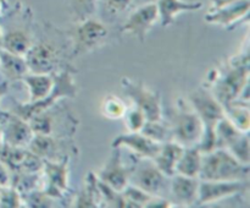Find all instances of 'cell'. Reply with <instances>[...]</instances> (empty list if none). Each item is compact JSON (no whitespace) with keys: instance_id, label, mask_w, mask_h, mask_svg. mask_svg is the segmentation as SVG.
I'll list each match as a JSON object with an SVG mask.
<instances>
[{"instance_id":"obj_33","label":"cell","mask_w":250,"mask_h":208,"mask_svg":"<svg viewBox=\"0 0 250 208\" xmlns=\"http://www.w3.org/2000/svg\"><path fill=\"white\" fill-rule=\"evenodd\" d=\"M20 193L14 187H1L0 191V207H20Z\"/></svg>"},{"instance_id":"obj_28","label":"cell","mask_w":250,"mask_h":208,"mask_svg":"<svg viewBox=\"0 0 250 208\" xmlns=\"http://www.w3.org/2000/svg\"><path fill=\"white\" fill-rule=\"evenodd\" d=\"M141 132L158 143H164V142L170 141L171 139V129L167 125L164 124L163 120H155V121L146 120Z\"/></svg>"},{"instance_id":"obj_31","label":"cell","mask_w":250,"mask_h":208,"mask_svg":"<svg viewBox=\"0 0 250 208\" xmlns=\"http://www.w3.org/2000/svg\"><path fill=\"white\" fill-rule=\"evenodd\" d=\"M122 193H124L126 200L129 202L131 207L137 208L146 207L148 203L150 202L151 198L154 197V196H150L149 193L144 192L143 190H141V188L137 187V186L129 185V184L124 188Z\"/></svg>"},{"instance_id":"obj_39","label":"cell","mask_w":250,"mask_h":208,"mask_svg":"<svg viewBox=\"0 0 250 208\" xmlns=\"http://www.w3.org/2000/svg\"><path fill=\"white\" fill-rule=\"evenodd\" d=\"M9 86H10V82L7 80L0 82V100H1V98L7 93V91H9Z\"/></svg>"},{"instance_id":"obj_36","label":"cell","mask_w":250,"mask_h":208,"mask_svg":"<svg viewBox=\"0 0 250 208\" xmlns=\"http://www.w3.org/2000/svg\"><path fill=\"white\" fill-rule=\"evenodd\" d=\"M27 200H28V205L31 207H50V206H53L50 203L51 197L45 191L44 192L37 190L31 191V192H28Z\"/></svg>"},{"instance_id":"obj_4","label":"cell","mask_w":250,"mask_h":208,"mask_svg":"<svg viewBox=\"0 0 250 208\" xmlns=\"http://www.w3.org/2000/svg\"><path fill=\"white\" fill-rule=\"evenodd\" d=\"M54 80H55V85H54L53 91L45 99L34 103H27V104L17 103L14 109H12V114H16L21 116L22 119L28 120L34 114L51 109V107L61 98L76 97L77 87H76L72 72L68 69H65L58 75H54Z\"/></svg>"},{"instance_id":"obj_18","label":"cell","mask_w":250,"mask_h":208,"mask_svg":"<svg viewBox=\"0 0 250 208\" xmlns=\"http://www.w3.org/2000/svg\"><path fill=\"white\" fill-rule=\"evenodd\" d=\"M199 179L175 174L171 176L170 193L172 202L176 205L189 207L197 205L198 190H199Z\"/></svg>"},{"instance_id":"obj_21","label":"cell","mask_w":250,"mask_h":208,"mask_svg":"<svg viewBox=\"0 0 250 208\" xmlns=\"http://www.w3.org/2000/svg\"><path fill=\"white\" fill-rule=\"evenodd\" d=\"M186 147L175 141H167L161 143V148L156 154L153 162L160 169L161 173L165 174L167 178H171L176 174V165L182 156Z\"/></svg>"},{"instance_id":"obj_35","label":"cell","mask_w":250,"mask_h":208,"mask_svg":"<svg viewBox=\"0 0 250 208\" xmlns=\"http://www.w3.org/2000/svg\"><path fill=\"white\" fill-rule=\"evenodd\" d=\"M127 126H128L129 131H141L142 127L144 126L146 121V117L144 113L142 112L139 108L134 107V109L129 110L127 113Z\"/></svg>"},{"instance_id":"obj_1","label":"cell","mask_w":250,"mask_h":208,"mask_svg":"<svg viewBox=\"0 0 250 208\" xmlns=\"http://www.w3.org/2000/svg\"><path fill=\"white\" fill-rule=\"evenodd\" d=\"M250 166L239 162L225 148H215L203 154L199 180L244 181L249 180Z\"/></svg>"},{"instance_id":"obj_13","label":"cell","mask_w":250,"mask_h":208,"mask_svg":"<svg viewBox=\"0 0 250 208\" xmlns=\"http://www.w3.org/2000/svg\"><path fill=\"white\" fill-rule=\"evenodd\" d=\"M112 148L126 147L133 152L139 158L154 159L161 148V143L153 141L141 131H131L129 134H122L115 137L111 143Z\"/></svg>"},{"instance_id":"obj_8","label":"cell","mask_w":250,"mask_h":208,"mask_svg":"<svg viewBox=\"0 0 250 208\" xmlns=\"http://www.w3.org/2000/svg\"><path fill=\"white\" fill-rule=\"evenodd\" d=\"M171 139L183 147L198 146L204 134V125L195 110L187 107L180 109L172 116Z\"/></svg>"},{"instance_id":"obj_43","label":"cell","mask_w":250,"mask_h":208,"mask_svg":"<svg viewBox=\"0 0 250 208\" xmlns=\"http://www.w3.org/2000/svg\"><path fill=\"white\" fill-rule=\"evenodd\" d=\"M5 9H6V7H5L4 5H2L1 2H0V15H1V11H2V10H5Z\"/></svg>"},{"instance_id":"obj_23","label":"cell","mask_w":250,"mask_h":208,"mask_svg":"<svg viewBox=\"0 0 250 208\" xmlns=\"http://www.w3.org/2000/svg\"><path fill=\"white\" fill-rule=\"evenodd\" d=\"M0 71L9 82L22 80L29 72L24 56L9 53L4 49H0Z\"/></svg>"},{"instance_id":"obj_14","label":"cell","mask_w":250,"mask_h":208,"mask_svg":"<svg viewBox=\"0 0 250 208\" xmlns=\"http://www.w3.org/2000/svg\"><path fill=\"white\" fill-rule=\"evenodd\" d=\"M43 169L46 178L45 192L51 198L62 197L67 190L68 183V156L62 162H51L43 159Z\"/></svg>"},{"instance_id":"obj_30","label":"cell","mask_w":250,"mask_h":208,"mask_svg":"<svg viewBox=\"0 0 250 208\" xmlns=\"http://www.w3.org/2000/svg\"><path fill=\"white\" fill-rule=\"evenodd\" d=\"M99 0H70L71 12L75 17V22L89 19L97 10Z\"/></svg>"},{"instance_id":"obj_20","label":"cell","mask_w":250,"mask_h":208,"mask_svg":"<svg viewBox=\"0 0 250 208\" xmlns=\"http://www.w3.org/2000/svg\"><path fill=\"white\" fill-rule=\"evenodd\" d=\"M33 46V39L28 27H15L2 33L1 49L16 55L24 56Z\"/></svg>"},{"instance_id":"obj_15","label":"cell","mask_w":250,"mask_h":208,"mask_svg":"<svg viewBox=\"0 0 250 208\" xmlns=\"http://www.w3.org/2000/svg\"><path fill=\"white\" fill-rule=\"evenodd\" d=\"M99 180L116 191H124L129 184V169L124 164L120 148H114L110 158L99 171Z\"/></svg>"},{"instance_id":"obj_40","label":"cell","mask_w":250,"mask_h":208,"mask_svg":"<svg viewBox=\"0 0 250 208\" xmlns=\"http://www.w3.org/2000/svg\"><path fill=\"white\" fill-rule=\"evenodd\" d=\"M2 144H4V136H2V130L1 126H0V148L2 147Z\"/></svg>"},{"instance_id":"obj_22","label":"cell","mask_w":250,"mask_h":208,"mask_svg":"<svg viewBox=\"0 0 250 208\" xmlns=\"http://www.w3.org/2000/svg\"><path fill=\"white\" fill-rule=\"evenodd\" d=\"M29 91V102L34 103L43 100L53 91L55 80L53 73H27L22 78Z\"/></svg>"},{"instance_id":"obj_38","label":"cell","mask_w":250,"mask_h":208,"mask_svg":"<svg viewBox=\"0 0 250 208\" xmlns=\"http://www.w3.org/2000/svg\"><path fill=\"white\" fill-rule=\"evenodd\" d=\"M237 1H241V0H211V6H210L209 10L219 9V7L234 4V2H237Z\"/></svg>"},{"instance_id":"obj_19","label":"cell","mask_w":250,"mask_h":208,"mask_svg":"<svg viewBox=\"0 0 250 208\" xmlns=\"http://www.w3.org/2000/svg\"><path fill=\"white\" fill-rule=\"evenodd\" d=\"M159 20L163 27H168L183 12L198 11L203 7L202 1H186V0H158L156 1Z\"/></svg>"},{"instance_id":"obj_7","label":"cell","mask_w":250,"mask_h":208,"mask_svg":"<svg viewBox=\"0 0 250 208\" xmlns=\"http://www.w3.org/2000/svg\"><path fill=\"white\" fill-rule=\"evenodd\" d=\"M121 87L127 97L133 102L134 107L139 108L146 115L148 121L163 120V102L159 92L151 91L142 81L124 77Z\"/></svg>"},{"instance_id":"obj_32","label":"cell","mask_w":250,"mask_h":208,"mask_svg":"<svg viewBox=\"0 0 250 208\" xmlns=\"http://www.w3.org/2000/svg\"><path fill=\"white\" fill-rule=\"evenodd\" d=\"M104 113L111 119L122 117L126 113L125 103L117 97H107L104 102Z\"/></svg>"},{"instance_id":"obj_5","label":"cell","mask_w":250,"mask_h":208,"mask_svg":"<svg viewBox=\"0 0 250 208\" xmlns=\"http://www.w3.org/2000/svg\"><path fill=\"white\" fill-rule=\"evenodd\" d=\"M67 34L73 46L71 56L78 58L102 46L107 37V28L103 22L89 17L76 22V26L68 29Z\"/></svg>"},{"instance_id":"obj_12","label":"cell","mask_w":250,"mask_h":208,"mask_svg":"<svg viewBox=\"0 0 250 208\" xmlns=\"http://www.w3.org/2000/svg\"><path fill=\"white\" fill-rule=\"evenodd\" d=\"M159 20V12L156 2H148L134 10L121 27L122 33L134 36L143 43L146 36Z\"/></svg>"},{"instance_id":"obj_11","label":"cell","mask_w":250,"mask_h":208,"mask_svg":"<svg viewBox=\"0 0 250 208\" xmlns=\"http://www.w3.org/2000/svg\"><path fill=\"white\" fill-rule=\"evenodd\" d=\"M28 71L32 73H54L60 63L58 48L51 42L33 43L24 55Z\"/></svg>"},{"instance_id":"obj_25","label":"cell","mask_w":250,"mask_h":208,"mask_svg":"<svg viewBox=\"0 0 250 208\" xmlns=\"http://www.w3.org/2000/svg\"><path fill=\"white\" fill-rule=\"evenodd\" d=\"M225 116L229 117L239 130L249 132L250 114L248 100H234L229 104L225 105Z\"/></svg>"},{"instance_id":"obj_37","label":"cell","mask_w":250,"mask_h":208,"mask_svg":"<svg viewBox=\"0 0 250 208\" xmlns=\"http://www.w3.org/2000/svg\"><path fill=\"white\" fill-rule=\"evenodd\" d=\"M11 184V174L9 168L0 161V188L7 187Z\"/></svg>"},{"instance_id":"obj_44","label":"cell","mask_w":250,"mask_h":208,"mask_svg":"<svg viewBox=\"0 0 250 208\" xmlns=\"http://www.w3.org/2000/svg\"><path fill=\"white\" fill-rule=\"evenodd\" d=\"M1 38H2V31L0 28V49H1Z\"/></svg>"},{"instance_id":"obj_26","label":"cell","mask_w":250,"mask_h":208,"mask_svg":"<svg viewBox=\"0 0 250 208\" xmlns=\"http://www.w3.org/2000/svg\"><path fill=\"white\" fill-rule=\"evenodd\" d=\"M28 149L42 159H49L58 149V142L50 135H33Z\"/></svg>"},{"instance_id":"obj_17","label":"cell","mask_w":250,"mask_h":208,"mask_svg":"<svg viewBox=\"0 0 250 208\" xmlns=\"http://www.w3.org/2000/svg\"><path fill=\"white\" fill-rule=\"evenodd\" d=\"M1 121L4 122L1 130L5 144L12 147L28 146L34 134L27 120L12 113H7V115Z\"/></svg>"},{"instance_id":"obj_6","label":"cell","mask_w":250,"mask_h":208,"mask_svg":"<svg viewBox=\"0 0 250 208\" xmlns=\"http://www.w3.org/2000/svg\"><path fill=\"white\" fill-rule=\"evenodd\" d=\"M167 176L161 173L153 159L139 158V162L129 169V183L154 197H163L170 190Z\"/></svg>"},{"instance_id":"obj_41","label":"cell","mask_w":250,"mask_h":208,"mask_svg":"<svg viewBox=\"0 0 250 208\" xmlns=\"http://www.w3.org/2000/svg\"><path fill=\"white\" fill-rule=\"evenodd\" d=\"M0 2H1V4L4 5V6L6 7V9H7V7H9V2H7V0H0Z\"/></svg>"},{"instance_id":"obj_16","label":"cell","mask_w":250,"mask_h":208,"mask_svg":"<svg viewBox=\"0 0 250 208\" xmlns=\"http://www.w3.org/2000/svg\"><path fill=\"white\" fill-rule=\"evenodd\" d=\"M250 10V0H241L234 4L226 5L219 9L209 10L205 15V21L210 24L231 28L242 20L248 19Z\"/></svg>"},{"instance_id":"obj_34","label":"cell","mask_w":250,"mask_h":208,"mask_svg":"<svg viewBox=\"0 0 250 208\" xmlns=\"http://www.w3.org/2000/svg\"><path fill=\"white\" fill-rule=\"evenodd\" d=\"M103 2V7L110 16H116L126 11L132 5L133 0H99Z\"/></svg>"},{"instance_id":"obj_29","label":"cell","mask_w":250,"mask_h":208,"mask_svg":"<svg viewBox=\"0 0 250 208\" xmlns=\"http://www.w3.org/2000/svg\"><path fill=\"white\" fill-rule=\"evenodd\" d=\"M28 124L34 135H51L54 129V116L51 115L50 109L34 114L29 117Z\"/></svg>"},{"instance_id":"obj_9","label":"cell","mask_w":250,"mask_h":208,"mask_svg":"<svg viewBox=\"0 0 250 208\" xmlns=\"http://www.w3.org/2000/svg\"><path fill=\"white\" fill-rule=\"evenodd\" d=\"M216 148H225L233 154L239 162L249 164V135L239 130L229 117L224 116L216 125Z\"/></svg>"},{"instance_id":"obj_2","label":"cell","mask_w":250,"mask_h":208,"mask_svg":"<svg viewBox=\"0 0 250 208\" xmlns=\"http://www.w3.org/2000/svg\"><path fill=\"white\" fill-rule=\"evenodd\" d=\"M192 108L199 115L200 120L204 125V134L202 141L198 144L203 154L209 153L216 148V134L215 129L222 117L225 116L224 105L214 97L210 91L200 88L190 94L189 97Z\"/></svg>"},{"instance_id":"obj_24","label":"cell","mask_w":250,"mask_h":208,"mask_svg":"<svg viewBox=\"0 0 250 208\" xmlns=\"http://www.w3.org/2000/svg\"><path fill=\"white\" fill-rule=\"evenodd\" d=\"M202 162L203 153L197 146L186 147L177 165H176V174L199 179Z\"/></svg>"},{"instance_id":"obj_3","label":"cell","mask_w":250,"mask_h":208,"mask_svg":"<svg viewBox=\"0 0 250 208\" xmlns=\"http://www.w3.org/2000/svg\"><path fill=\"white\" fill-rule=\"evenodd\" d=\"M249 72V58L246 55L233 61L226 72L220 76L211 93L224 107L234 100H244L243 94L248 93Z\"/></svg>"},{"instance_id":"obj_10","label":"cell","mask_w":250,"mask_h":208,"mask_svg":"<svg viewBox=\"0 0 250 208\" xmlns=\"http://www.w3.org/2000/svg\"><path fill=\"white\" fill-rule=\"evenodd\" d=\"M249 191V180L244 181H209L200 180L195 206H204L220 200L244 195Z\"/></svg>"},{"instance_id":"obj_27","label":"cell","mask_w":250,"mask_h":208,"mask_svg":"<svg viewBox=\"0 0 250 208\" xmlns=\"http://www.w3.org/2000/svg\"><path fill=\"white\" fill-rule=\"evenodd\" d=\"M98 196H100L99 188H98V179L92 173L88 174L87 185L78 193L76 200V207H97Z\"/></svg>"},{"instance_id":"obj_42","label":"cell","mask_w":250,"mask_h":208,"mask_svg":"<svg viewBox=\"0 0 250 208\" xmlns=\"http://www.w3.org/2000/svg\"><path fill=\"white\" fill-rule=\"evenodd\" d=\"M7 115V113H0V121H1L2 119H4L5 116H6Z\"/></svg>"}]
</instances>
